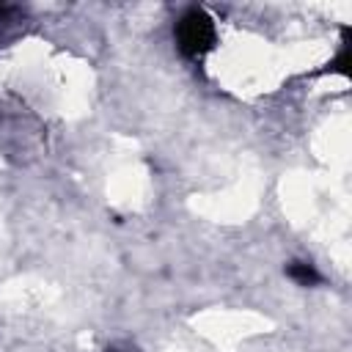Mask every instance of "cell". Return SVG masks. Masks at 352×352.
<instances>
[{
    "label": "cell",
    "mask_w": 352,
    "mask_h": 352,
    "mask_svg": "<svg viewBox=\"0 0 352 352\" xmlns=\"http://www.w3.org/2000/svg\"><path fill=\"white\" fill-rule=\"evenodd\" d=\"M173 36H176V47L184 58L190 60H198L204 58L206 52L214 50L217 44V28H214V19L204 11V8H187L176 28H173Z\"/></svg>",
    "instance_id": "cell-1"
},
{
    "label": "cell",
    "mask_w": 352,
    "mask_h": 352,
    "mask_svg": "<svg viewBox=\"0 0 352 352\" xmlns=\"http://www.w3.org/2000/svg\"><path fill=\"white\" fill-rule=\"evenodd\" d=\"M286 275H289L294 283H300V286H316V283L322 280V275L316 272V267L308 264V261H292V264L286 267Z\"/></svg>",
    "instance_id": "cell-2"
},
{
    "label": "cell",
    "mask_w": 352,
    "mask_h": 352,
    "mask_svg": "<svg viewBox=\"0 0 352 352\" xmlns=\"http://www.w3.org/2000/svg\"><path fill=\"white\" fill-rule=\"evenodd\" d=\"M346 66H349V47L344 44V47H341V52H338V58L330 63V72H338V74H349V69H346Z\"/></svg>",
    "instance_id": "cell-3"
},
{
    "label": "cell",
    "mask_w": 352,
    "mask_h": 352,
    "mask_svg": "<svg viewBox=\"0 0 352 352\" xmlns=\"http://www.w3.org/2000/svg\"><path fill=\"white\" fill-rule=\"evenodd\" d=\"M107 352H121V349H107Z\"/></svg>",
    "instance_id": "cell-4"
}]
</instances>
